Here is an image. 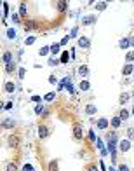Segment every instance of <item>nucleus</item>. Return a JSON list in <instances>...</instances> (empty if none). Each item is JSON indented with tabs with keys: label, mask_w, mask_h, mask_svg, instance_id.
Segmentation results:
<instances>
[{
	"label": "nucleus",
	"mask_w": 134,
	"mask_h": 171,
	"mask_svg": "<svg viewBox=\"0 0 134 171\" xmlns=\"http://www.w3.org/2000/svg\"><path fill=\"white\" fill-rule=\"evenodd\" d=\"M78 47H80V49H89V47H91V39L85 37V35L78 37Z\"/></svg>",
	"instance_id": "f257e3e1"
},
{
	"label": "nucleus",
	"mask_w": 134,
	"mask_h": 171,
	"mask_svg": "<svg viewBox=\"0 0 134 171\" xmlns=\"http://www.w3.org/2000/svg\"><path fill=\"white\" fill-rule=\"evenodd\" d=\"M73 138H75V140H77V141H80V140H82V138H84L82 128H80L78 124H75V126H73Z\"/></svg>",
	"instance_id": "f03ea898"
},
{
	"label": "nucleus",
	"mask_w": 134,
	"mask_h": 171,
	"mask_svg": "<svg viewBox=\"0 0 134 171\" xmlns=\"http://www.w3.org/2000/svg\"><path fill=\"white\" fill-rule=\"evenodd\" d=\"M7 145L9 147H18L19 145V136L18 134H9L7 136Z\"/></svg>",
	"instance_id": "7ed1b4c3"
},
{
	"label": "nucleus",
	"mask_w": 134,
	"mask_h": 171,
	"mask_svg": "<svg viewBox=\"0 0 134 171\" xmlns=\"http://www.w3.org/2000/svg\"><path fill=\"white\" fill-rule=\"evenodd\" d=\"M14 126H16V121L12 117H7V119L2 121V128H5V129H12Z\"/></svg>",
	"instance_id": "20e7f679"
},
{
	"label": "nucleus",
	"mask_w": 134,
	"mask_h": 171,
	"mask_svg": "<svg viewBox=\"0 0 134 171\" xmlns=\"http://www.w3.org/2000/svg\"><path fill=\"white\" fill-rule=\"evenodd\" d=\"M94 23H96V16L94 14H89V16H84L82 18V25H85V26H91Z\"/></svg>",
	"instance_id": "39448f33"
},
{
	"label": "nucleus",
	"mask_w": 134,
	"mask_h": 171,
	"mask_svg": "<svg viewBox=\"0 0 134 171\" xmlns=\"http://www.w3.org/2000/svg\"><path fill=\"white\" fill-rule=\"evenodd\" d=\"M89 73H91V70H89V66H87V65H80V66H78V75L82 77L84 81H85V77H87Z\"/></svg>",
	"instance_id": "423d86ee"
},
{
	"label": "nucleus",
	"mask_w": 134,
	"mask_h": 171,
	"mask_svg": "<svg viewBox=\"0 0 134 171\" xmlns=\"http://www.w3.org/2000/svg\"><path fill=\"white\" fill-rule=\"evenodd\" d=\"M118 149H120V152H129V149H131V140L118 141Z\"/></svg>",
	"instance_id": "0eeeda50"
},
{
	"label": "nucleus",
	"mask_w": 134,
	"mask_h": 171,
	"mask_svg": "<svg viewBox=\"0 0 134 171\" xmlns=\"http://www.w3.org/2000/svg\"><path fill=\"white\" fill-rule=\"evenodd\" d=\"M106 141H108V143H115V145H117V143H118V136H117V133L110 131V133L106 134Z\"/></svg>",
	"instance_id": "6e6552de"
},
{
	"label": "nucleus",
	"mask_w": 134,
	"mask_h": 171,
	"mask_svg": "<svg viewBox=\"0 0 134 171\" xmlns=\"http://www.w3.org/2000/svg\"><path fill=\"white\" fill-rule=\"evenodd\" d=\"M49 134H51V131L47 129L45 126H38V136H40L42 140H44V138H47Z\"/></svg>",
	"instance_id": "1a4fd4ad"
},
{
	"label": "nucleus",
	"mask_w": 134,
	"mask_h": 171,
	"mask_svg": "<svg viewBox=\"0 0 134 171\" xmlns=\"http://www.w3.org/2000/svg\"><path fill=\"white\" fill-rule=\"evenodd\" d=\"M120 124H122V119H120L118 115H115V117H112V121H110V126H112L113 129H117V128H120Z\"/></svg>",
	"instance_id": "9d476101"
},
{
	"label": "nucleus",
	"mask_w": 134,
	"mask_h": 171,
	"mask_svg": "<svg viewBox=\"0 0 134 171\" xmlns=\"http://www.w3.org/2000/svg\"><path fill=\"white\" fill-rule=\"evenodd\" d=\"M96 126H98L99 129H106V128L110 126V122L106 121L104 117H101V119H98V121H96Z\"/></svg>",
	"instance_id": "9b49d317"
},
{
	"label": "nucleus",
	"mask_w": 134,
	"mask_h": 171,
	"mask_svg": "<svg viewBox=\"0 0 134 171\" xmlns=\"http://www.w3.org/2000/svg\"><path fill=\"white\" fill-rule=\"evenodd\" d=\"M129 46H131V39H127V37L120 39V42H118V47L120 49H129Z\"/></svg>",
	"instance_id": "f8f14e48"
},
{
	"label": "nucleus",
	"mask_w": 134,
	"mask_h": 171,
	"mask_svg": "<svg viewBox=\"0 0 134 171\" xmlns=\"http://www.w3.org/2000/svg\"><path fill=\"white\" fill-rule=\"evenodd\" d=\"M96 112H98L96 105H93V103H87V105H85V114H87V115H94Z\"/></svg>",
	"instance_id": "ddd939ff"
},
{
	"label": "nucleus",
	"mask_w": 134,
	"mask_h": 171,
	"mask_svg": "<svg viewBox=\"0 0 134 171\" xmlns=\"http://www.w3.org/2000/svg\"><path fill=\"white\" fill-rule=\"evenodd\" d=\"M133 72H134V66L131 65V63H127V65H125L124 68H122V75H125V77H129V75H131Z\"/></svg>",
	"instance_id": "4468645a"
},
{
	"label": "nucleus",
	"mask_w": 134,
	"mask_h": 171,
	"mask_svg": "<svg viewBox=\"0 0 134 171\" xmlns=\"http://www.w3.org/2000/svg\"><path fill=\"white\" fill-rule=\"evenodd\" d=\"M10 60H12V54H10V51H5V52L2 54V61H4L5 65H9V63H12Z\"/></svg>",
	"instance_id": "2eb2a0df"
},
{
	"label": "nucleus",
	"mask_w": 134,
	"mask_h": 171,
	"mask_svg": "<svg viewBox=\"0 0 134 171\" xmlns=\"http://www.w3.org/2000/svg\"><path fill=\"white\" fill-rule=\"evenodd\" d=\"M118 117L122 119V121H129V117H131V112L127 110V108H122L120 114H118Z\"/></svg>",
	"instance_id": "dca6fc26"
},
{
	"label": "nucleus",
	"mask_w": 134,
	"mask_h": 171,
	"mask_svg": "<svg viewBox=\"0 0 134 171\" xmlns=\"http://www.w3.org/2000/svg\"><path fill=\"white\" fill-rule=\"evenodd\" d=\"M14 89H16V84H14V82H5V91H7V93H14Z\"/></svg>",
	"instance_id": "f3484780"
},
{
	"label": "nucleus",
	"mask_w": 134,
	"mask_h": 171,
	"mask_svg": "<svg viewBox=\"0 0 134 171\" xmlns=\"http://www.w3.org/2000/svg\"><path fill=\"white\" fill-rule=\"evenodd\" d=\"M118 101H120V105H125V103L129 101V93H122L120 98H118Z\"/></svg>",
	"instance_id": "a211bd4d"
},
{
	"label": "nucleus",
	"mask_w": 134,
	"mask_h": 171,
	"mask_svg": "<svg viewBox=\"0 0 134 171\" xmlns=\"http://www.w3.org/2000/svg\"><path fill=\"white\" fill-rule=\"evenodd\" d=\"M78 87H80L82 91H89V89H91V84H89V81H82Z\"/></svg>",
	"instance_id": "6ab92c4d"
},
{
	"label": "nucleus",
	"mask_w": 134,
	"mask_h": 171,
	"mask_svg": "<svg viewBox=\"0 0 134 171\" xmlns=\"http://www.w3.org/2000/svg\"><path fill=\"white\" fill-rule=\"evenodd\" d=\"M49 171H58V159H52L49 162Z\"/></svg>",
	"instance_id": "aec40b11"
},
{
	"label": "nucleus",
	"mask_w": 134,
	"mask_h": 171,
	"mask_svg": "<svg viewBox=\"0 0 134 171\" xmlns=\"http://www.w3.org/2000/svg\"><path fill=\"white\" fill-rule=\"evenodd\" d=\"M58 9H59V12H64V10L68 9V2H64V0L59 2V4H58Z\"/></svg>",
	"instance_id": "412c9836"
},
{
	"label": "nucleus",
	"mask_w": 134,
	"mask_h": 171,
	"mask_svg": "<svg viewBox=\"0 0 134 171\" xmlns=\"http://www.w3.org/2000/svg\"><path fill=\"white\" fill-rule=\"evenodd\" d=\"M106 5H108L106 2H96V5H94V7H96V10H104V9H106Z\"/></svg>",
	"instance_id": "4be33fe9"
},
{
	"label": "nucleus",
	"mask_w": 134,
	"mask_h": 171,
	"mask_svg": "<svg viewBox=\"0 0 134 171\" xmlns=\"http://www.w3.org/2000/svg\"><path fill=\"white\" fill-rule=\"evenodd\" d=\"M2 5H4V14H2V21H4L5 18H7V14H9V4H7V2H4Z\"/></svg>",
	"instance_id": "5701e85b"
},
{
	"label": "nucleus",
	"mask_w": 134,
	"mask_h": 171,
	"mask_svg": "<svg viewBox=\"0 0 134 171\" xmlns=\"http://www.w3.org/2000/svg\"><path fill=\"white\" fill-rule=\"evenodd\" d=\"M59 51H61V46H59V44H52L51 46V52L52 54H58Z\"/></svg>",
	"instance_id": "b1692460"
},
{
	"label": "nucleus",
	"mask_w": 134,
	"mask_h": 171,
	"mask_svg": "<svg viewBox=\"0 0 134 171\" xmlns=\"http://www.w3.org/2000/svg\"><path fill=\"white\" fill-rule=\"evenodd\" d=\"M70 52H61V63L64 65V63H68V60H70Z\"/></svg>",
	"instance_id": "393cba45"
},
{
	"label": "nucleus",
	"mask_w": 134,
	"mask_h": 171,
	"mask_svg": "<svg viewBox=\"0 0 134 171\" xmlns=\"http://www.w3.org/2000/svg\"><path fill=\"white\" fill-rule=\"evenodd\" d=\"M125 61H127V63H133L134 61V51H129V52L125 54Z\"/></svg>",
	"instance_id": "a878e982"
},
{
	"label": "nucleus",
	"mask_w": 134,
	"mask_h": 171,
	"mask_svg": "<svg viewBox=\"0 0 134 171\" xmlns=\"http://www.w3.org/2000/svg\"><path fill=\"white\" fill-rule=\"evenodd\" d=\"M5 171H18V166H16L14 162H7V166H5Z\"/></svg>",
	"instance_id": "bb28decb"
},
{
	"label": "nucleus",
	"mask_w": 134,
	"mask_h": 171,
	"mask_svg": "<svg viewBox=\"0 0 134 171\" xmlns=\"http://www.w3.org/2000/svg\"><path fill=\"white\" fill-rule=\"evenodd\" d=\"M77 35H78V26H73V28H72V31H70V35H68V37H70V39H75Z\"/></svg>",
	"instance_id": "cd10ccee"
},
{
	"label": "nucleus",
	"mask_w": 134,
	"mask_h": 171,
	"mask_svg": "<svg viewBox=\"0 0 134 171\" xmlns=\"http://www.w3.org/2000/svg\"><path fill=\"white\" fill-rule=\"evenodd\" d=\"M49 52H51V47H45V46H44L40 51H38V54H40V56H47Z\"/></svg>",
	"instance_id": "c85d7f7f"
},
{
	"label": "nucleus",
	"mask_w": 134,
	"mask_h": 171,
	"mask_svg": "<svg viewBox=\"0 0 134 171\" xmlns=\"http://www.w3.org/2000/svg\"><path fill=\"white\" fill-rule=\"evenodd\" d=\"M54 98H56V93H47V94L44 96L45 101H54Z\"/></svg>",
	"instance_id": "c756f323"
},
{
	"label": "nucleus",
	"mask_w": 134,
	"mask_h": 171,
	"mask_svg": "<svg viewBox=\"0 0 134 171\" xmlns=\"http://www.w3.org/2000/svg\"><path fill=\"white\" fill-rule=\"evenodd\" d=\"M35 114H37V115H40V114H44V103H38V105L35 107Z\"/></svg>",
	"instance_id": "7c9ffc66"
},
{
	"label": "nucleus",
	"mask_w": 134,
	"mask_h": 171,
	"mask_svg": "<svg viewBox=\"0 0 134 171\" xmlns=\"http://www.w3.org/2000/svg\"><path fill=\"white\" fill-rule=\"evenodd\" d=\"M5 70H7V73H10V72H14V70H16V63H14V61H12V63H9V65L5 66Z\"/></svg>",
	"instance_id": "2f4dec72"
},
{
	"label": "nucleus",
	"mask_w": 134,
	"mask_h": 171,
	"mask_svg": "<svg viewBox=\"0 0 134 171\" xmlns=\"http://www.w3.org/2000/svg\"><path fill=\"white\" fill-rule=\"evenodd\" d=\"M7 37H9V39H16V30H14V28H9V30H7Z\"/></svg>",
	"instance_id": "473e14b6"
},
{
	"label": "nucleus",
	"mask_w": 134,
	"mask_h": 171,
	"mask_svg": "<svg viewBox=\"0 0 134 171\" xmlns=\"http://www.w3.org/2000/svg\"><path fill=\"white\" fill-rule=\"evenodd\" d=\"M35 40H37V37H33V35H31V37H28V39L24 40V44H26V46H31V44H35Z\"/></svg>",
	"instance_id": "72a5a7b5"
},
{
	"label": "nucleus",
	"mask_w": 134,
	"mask_h": 171,
	"mask_svg": "<svg viewBox=\"0 0 134 171\" xmlns=\"http://www.w3.org/2000/svg\"><path fill=\"white\" fill-rule=\"evenodd\" d=\"M127 140H134V128L127 129Z\"/></svg>",
	"instance_id": "f704fd0d"
},
{
	"label": "nucleus",
	"mask_w": 134,
	"mask_h": 171,
	"mask_svg": "<svg viewBox=\"0 0 134 171\" xmlns=\"http://www.w3.org/2000/svg\"><path fill=\"white\" fill-rule=\"evenodd\" d=\"M19 12L21 16H26V4H19Z\"/></svg>",
	"instance_id": "c9c22d12"
},
{
	"label": "nucleus",
	"mask_w": 134,
	"mask_h": 171,
	"mask_svg": "<svg viewBox=\"0 0 134 171\" xmlns=\"http://www.w3.org/2000/svg\"><path fill=\"white\" fill-rule=\"evenodd\" d=\"M66 89H68V93H70V94H75V91H77L75 87H73L72 82H70V84H66Z\"/></svg>",
	"instance_id": "e433bc0d"
},
{
	"label": "nucleus",
	"mask_w": 134,
	"mask_h": 171,
	"mask_svg": "<svg viewBox=\"0 0 134 171\" xmlns=\"http://www.w3.org/2000/svg\"><path fill=\"white\" fill-rule=\"evenodd\" d=\"M117 170H118V171H131V170H129V166L124 164V162H122V164H118V168H117Z\"/></svg>",
	"instance_id": "4c0bfd02"
},
{
	"label": "nucleus",
	"mask_w": 134,
	"mask_h": 171,
	"mask_svg": "<svg viewBox=\"0 0 134 171\" xmlns=\"http://www.w3.org/2000/svg\"><path fill=\"white\" fill-rule=\"evenodd\" d=\"M96 147H98L99 150H101V149H106V147H104V141H101V138H98V141H96Z\"/></svg>",
	"instance_id": "58836bf2"
},
{
	"label": "nucleus",
	"mask_w": 134,
	"mask_h": 171,
	"mask_svg": "<svg viewBox=\"0 0 134 171\" xmlns=\"http://www.w3.org/2000/svg\"><path fill=\"white\" fill-rule=\"evenodd\" d=\"M87 136H89V140H91V141H98L96 134H94V131H89V133H87Z\"/></svg>",
	"instance_id": "ea45409f"
},
{
	"label": "nucleus",
	"mask_w": 134,
	"mask_h": 171,
	"mask_svg": "<svg viewBox=\"0 0 134 171\" xmlns=\"http://www.w3.org/2000/svg\"><path fill=\"white\" fill-rule=\"evenodd\" d=\"M68 42H70V37H63V39H61V42H59V46L63 47V46H66Z\"/></svg>",
	"instance_id": "a19ab883"
},
{
	"label": "nucleus",
	"mask_w": 134,
	"mask_h": 171,
	"mask_svg": "<svg viewBox=\"0 0 134 171\" xmlns=\"http://www.w3.org/2000/svg\"><path fill=\"white\" fill-rule=\"evenodd\" d=\"M58 63H61V61H58L56 58H51V60H49V65H51V66H58Z\"/></svg>",
	"instance_id": "79ce46f5"
},
{
	"label": "nucleus",
	"mask_w": 134,
	"mask_h": 171,
	"mask_svg": "<svg viewBox=\"0 0 134 171\" xmlns=\"http://www.w3.org/2000/svg\"><path fill=\"white\" fill-rule=\"evenodd\" d=\"M23 171H35V170H33L31 164H24V166H23Z\"/></svg>",
	"instance_id": "37998d69"
},
{
	"label": "nucleus",
	"mask_w": 134,
	"mask_h": 171,
	"mask_svg": "<svg viewBox=\"0 0 134 171\" xmlns=\"http://www.w3.org/2000/svg\"><path fill=\"white\" fill-rule=\"evenodd\" d=\"M87 171H99V170H98L96 164H89V166H87Z\"/></svg>",
	"instance_id": "c03bdc74"
},
{
	"label": "nucleus",
	"mask_w": 134,
	"mask_h": 171,
	"mask_svg": "<svg viewBox=\"0 0 134 171\" xmlns=\"http://www.w3.org/2000/svg\"><path fill=\"white\" fill-rule=\"evenodd\" d=\"M12 21H14V23H19L21 16H19V14H12Z\"/></svg>",
	"instance_id": "a18cd8bd"
},
{
	"label": "nucleus",
	"mask_w": 134,
	"mask_h": 171,
	"mask_svg": "<svg viewBox=\"0 0 134 171\" xmlns=\"http://www.w3.org/2000/svg\"><path fill=\"white\" fill-rule=\"evenodd\" d=\"M31 101H35V103H40V101H42V98L35 94V96H31Z\"/></svg>",
	"instance_id": "49530a36"
},
{
	"label": "nucleus",
	"mask_w": 134,
	"mask_h": 171,
	"mask_svg": "<svg viewBox=\"0 0 134 171\" xmlns=\"http://www.w3.org/2000/svg\"><path fill=\"white\" fill-rule=\"evenodd\" d=\"M24 73H26V70H24V68H19V79H24Z\"/></svg>",
	"instance_id": "de8ad7c7"
},
{
	"label": "nucleus",
	"mask_w": 134,
	"mask_h": 171,
	"mask_svg": "<svg viewBox=\"0 0 134 171\" xmlns=\"http://www.w3.org/2000/svg\"><path fill=\"white\" fill-rule=\"evenodd\" d=\"M49 82H51V84H56V82H58V79H56L54 75H51V77H49Z\"/></svg>",
	"instance_id": "09e8293b"
},
{
	"label": "nucleus",
	"mask_w": 134,
	"mask_h": 171,
	"mask_svg": "<svg viewBox=\"0 0 134 171\" xmlns=\"http://www.w3.org/2000/svg\"><path fill=\"white\" fill-rule=\"evenodd\" d=\"M4 108H5V110H10V108H12V103H10V101H9L7 105H4Z\"/></svg>",
	"instance_id": "8fccbe9b"
},
{
	"label": "nucleus",
	"mask_w": 134,
	"mask_h": 171,
	"mask_svg": "<svg viewBox=\"0 0 134 171\" xmlns=\"http://www.w3.org/2000/svg\"><path fill=\"white\" fill-rule=\"evenodd\" d=\"M108 171H118V170H115V166H110V168H108Z\"/></svg>",
	"instance_id": "3c124183"
},
{
	"label": "nucleus",
	"mask_w": 134,
	"mask_h": 171,
	"mask_svg": "<svg viewBox=\"0 0 134 171\" xmlns=\"http://www.w3.org/2000/svg\"><path fill=\"white\" fill-rule=\"evenodd\" d=\"M131 46H133V47H134V39H131Z\"/></svg>",
	"instance_id": "603ef678"
},
{
	"label": "nucleus",
	"mask_w": 134,
	"mask_h": 171,
	"mask_svg": "<svg viewBox=\"0 0 134 171\" xmlns=\"http://www.w3.org/2000/svg\"><path fill=\"white\" fill-rule=\"evenodd\" d=\"M133 115H134V108H133Z\"/></svg>",
	"instance_id": "864d4df0"
}]
</instances>
